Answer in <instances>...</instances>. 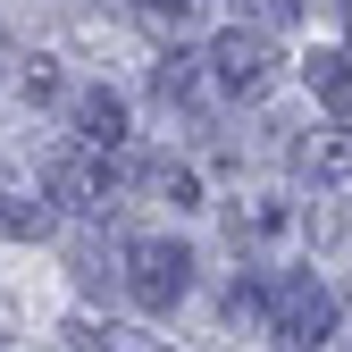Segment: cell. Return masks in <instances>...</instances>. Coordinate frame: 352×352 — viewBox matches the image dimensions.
<instances>
[{
	"instance_id": "5bb4252c",
	"label": "cell",
	"mask_w": 352,
	"mask_h": 352,
	"mask_svg": "<svg viewBox=\"0 0 352 352\" xmlns=\"http://www.w3.org/2000/svg\"><path fill=\"white\" fill-rule=\"evenodd\" d=\"M101 352H168V344H160V336H126V327H109V344H101Z\"/></svg>"
},
{
	"instance_id": "7a4b0ae2",
	"label": "cell",
	"mask_w": 352,
	"mask_h": 352,
	"mask_svg": "<svg viewBox=\"0 0 352 352\" xmlns=\"http://www.w3.org/2000/svg\"><path fill=\"white\" fill-rule=\"evenodd\" d=\"M126 294H135L143 311H176V302L193 294V252L176 235H135L126 243Z\"/></svg>"
},
{
	"instance_id": "3957f363",
	"label": "cell",
	"mask_w": 352,
	"mask_h": 352,
	"mask_svg": "<svg viewBox=\"0 0 352 352\" xmlns=\"http://www.w3.org/2000/svg\"><path fill=\"white\" fill-rule=\"evenodd\" d=\"M210 84L218 93H235V101H260L277 84V34H260V25H227L210 42Z\"/></svg>"
},
{
	"instance_id": "5b68a950",
	"label": "cell",
	"mask_w": 352,
	"mask_h": 352,
	"mask_svg": "<svg viewBox=\"0 0 352 352\" xmlns=\"http://www.w3.org/2000/svg\"><path fill=\"white\" fill-rule=\"evenodd\" d=\"M76 143H84V151H101V160H118V151H126V101L109 93V84L76 93Z\"/></svg>"
},
{
	"instance_id": "4fadbf2b",
	"label": "cell",
	"mask_w": 352,
	"mask_h": 352,
	"mask_svg": "<svg viewBox=\"0 0 352 352\" xmlns=\"http://www.w3.org/2000/svg\"><path fill=\"white\" fill-rule=\"evenodd\" d=\"M51 93H59V67L34 59V67H25V101H51Z\"/></svg>"
},
{
	"instance_id": "9c48e42d",
	"label": "cell",
	"mask_w": 352,
	"mask_h": 352,
	"mask_svg": "<svg viewBox=\"0 0 352 352\" xmlns=\"http://www.w3.org/2000/svg\"><path fill=\"white\" fill-rule=\"evenodd\" d=\"M302 76H311V93H319L327 109H352V59H344V51H311Z\"/></svg>"
},
{
	"instance_id": "6da1fadb",
	"label": "cell",
	"mask_w": 352,
	"mask_h": 352,
	"mask_svg": "<svg viewBox=\"0 0 352 352\" xmlns=\"http://www.w3.org/2000/svg\"><path fill=\"white\" fill-rule=\"evenodd\" d=\"M269 336H277L285 352H327V344H336V294H327L311 269L269 277Z\"/></svg>"
},
{
	"instance_id": "8992f818",
	"label": "cell",
	"mask_w": 352,
	"mask_h": 352,
	"mask_svg": "<svg viewBox=\"0 0 352 352\" xmlns=\"http://www.w3.org/2000/svg\"><path fill=\"white\" fill-rule=\"evenodd\" d=\"M135 185L143 193H160V201H176V210H201V176L176 160V151H151V160H135Z\"/></svg>"
},
{
	"instance_id": "8fae6325",
	"label": "cell",
	"mask_w": 352,
	"mask_h": 352,
	"mask_svg": "<svg viewBox=\"0 0 352 352\" xmlns=\"http://www.w3.org/2000/svg\"><path fill=\"white\" fill-rule=\"evenodd\" d=\"M235 9V25H260V34H285L294 17H302V0H227Z\"/></svg>"
},
{
	"instance_id": "52a82bcc",
	"label": "cell",
	"mask_w": 352,
	"mask_h": 352,
	"mask_svg": "<svg viewBox=\"0 0 352 352\" xmlns=\"http://www.w3.org/2000/svg\"><path fill=\"white\" fill-rule=\"evenodd\" d=\"M201 76H210V51H160L151 93H160V101H193V93H201Z\"/></svg>"
},
{
	"instance_id": "ba28073f",
	"label": "cell",
	"mask_w": 352,
	"mask_h": 352,
	"mask_svg": "<svg viewBox=\"0 0 352 352\" xmlns=\"http://www.w3.org/2000/svg\"><path fill=\"white\" fill-rule=\"evenodd\" d=\"M227 235H235V252L243 243H277L285 235V201H235L227 210Z\"/></svg>"
},
{
	"instance_id": "30bf717a",
	"label": "cell",
	"mask_w": 352,
	"mask_h": 352,
	"mask_svg": "<svg viewBox=\"0 0 352 352\" xmlns=\"http://www.w3.org/2000/svg\"><path fill=\"white\" fill-rule=\"evenodd\" d=\"M302 160H311L327 185H352V126H327L319 143H302Z\"/></svg>"
},
{
	"instance_id": "277c9868",
	"label": "cell",
	"mask_w": 352,
	"mask_h": 352,
	"mask_svg": "<svg viewBox=\"0 0 352 352\" xmlns=\"http://www.w3.org/2000/svg\"><path fill=\"white\" fill-rule=\"evenodd\" d=\"M118 176H135V160H101V151H67V160H51V201L59 210H76V218H101L109 210V193H118Z\"/></svg>"
},
{
	"instance_id": "7c38bea8",
	"label": "cell",
	"mask_w": 352,
	"mask_h": 352,
	"mask_svg": "<svg viewBox=\"0 0 352 352\" xmlns=\"http://www.w3.org/2000/svg\"><path fill=\"white\" fill-rule=\"evenodd\" d=\"M135 17L160 25V34H185V25L201 17V0H135Z\"/></svg>"
}]
</instances>
